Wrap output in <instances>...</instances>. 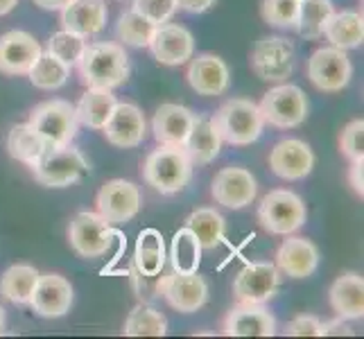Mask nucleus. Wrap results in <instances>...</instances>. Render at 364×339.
Here are the masks:
<instances>
[{"label":"nucleus","mask_w":364,"mask_h":339,"mask_svg":"<svg viewBox=\"0 0 364 339\" xmlns=\"http://www.w3.org/2000/svg\"><path fill=\"white\" fill-rule=\"evenodd\" d=\"M77 70L86 89L114 91L129 77V57L124 53V45L116 41L86 43L77 61Z\"/></svg>","instance_id":"f257e3e1"},{"label":"nucleus","mask_w":364,"mask_h":339,"mask_svg":"<svg viewBox=\"0 0 364 339\" xmlns=\"http://www.w3.org/2000/svg\"><path fill=\"white\" fill-rule=\"evenodd\" d=\"M193 177V161L183 145H159L143 163V179L161 195H177Z\"/></svg>","instance_id":"f03ea898"},{"label":"nucleus","mask_w":364,"mask_h":339,"mask_svg":"<svg viewBox=\"0 0 364 339\" xmlns=\"http://www.w3.org/2000/svg\"><path fill=\"white\" fill-rule=\"evenodd\" d=\"M213 124H215L222 143H229L233 147H245L256 143L262 129H265V120L260 116L258 104L247 97L227 99L215 111Z\"/></svg>","instance_id":"7ed1b4c3"},{"label":"nucleus","mask_w":364,"mask_h":339,"mask_svg":"<svg viewBox=\"0 0 364 339\" xmlns=\"http://www.w3.org/2000/svg\"><path fill=\"white\" fill-rule=\"evenodd\" d=\"M308 210L304 199L296 193L276 188L269 190L258 204V222L272 235H290L296 233L306 224Z\"/></svg>","instance_id":"20e7f679"},{"label":"nucleus","mask_w":364,"mask_h":339,"mask_svg":"<svg viewBox=\"0 0 364 339\" xmlns=\"http://www.w3.org/2000/svg\"><path fill=\"white\" fill-rule=\"evenodd\" d=\"M258 109L265 124L279 129H294L308 118V97L299 86L279 82V86L262 95Z\"/></svg>","instance_id":"39448f33"},{"label":"nucleus","mask_w":364,"mask_h":339,"mask_svg":"<svg viewBox=\"0 0 364 339\" xmlns=\"http://www.w3.org/2000/svg\"><path fill=\"white\" fill-rule=\"evenodd\" d=\"M296 48L285 36H262L251 50L249 64L262 82H285L294 72Z\"/></svg>","instance_id":"423d86ee"},{"label":"nucleus","mask_w":364,"mask_h":339,"mask_svg":"<svg viewBox=\"0 0 364 339\" xmlns=\"http://www.w3.org/2000/svg\"><path fill=\"white\" fill-rule=\"evenodd\" d=\"M89 172V161L77 147H55L32 168L34 179L46 188H68Z\"/></svg>","instance_id":"0eeeda50"},{"label":"nucleus","mask_w":364,"mask_h":339,"mask_svg":"<svg viewBox=\"0 0 364 339\" xmlns=\"http://www.w3.org/2000/svg\"><path fill=\"white\" fill-rule=\"evenodd\" d=\"M28 122L53 147L70 145L75 134H77V127H80L75 107L70 102H66V99H48V102L36 104L30 111Z\"/></svg>","instance_id":"6e6552de"},{"label":"nucleus","mask_w":364,"mask_h":339,"mask_svg":"<svg viewBox=\"0 0 364 339\" xmlns=\"http://www.w3.org/2000/svg\"><path fill=\"white\" fill-rule=\"evenodd\" d=\"M308 80L312 86L323 93H337L348 86L353 77V64L346 55V50L335 45L319 48L308 59Z\"/></svg>","instance_id":"1a4fd4ad"},{"label":"nucleus","mask_w":364,"mask_h":339,"mask_svg":"<svg viewBox=\"0 0 364 339\" xmlns=\"http://www.w3.org/2000/svg\"><path fill=\"white\" fill-rule=\"evenodd\" d=\"M281 271L274 262H247V265L235 274L233 281V296L237 303H254L265 306L279 292Z\"/></svg>","instance_id":"9d476101"},{"label":"nucleus","mask_w":364,"mask_h":339,"mask_svg":"<svg viewBox=\"0 0 364 339\" xmlns=\"http://www.w3.org/2000/svg\"><path fill=\"white\" fill-rule=\"evenodd\" d=\"M111 233H114L111 224L100 212L91 210L77 212L68 224V242L75 249V254L86 260L102 258L107 254Z\"/></svg>","instance_id":"9b49d317"},{"label":"nucleus","mask_w":364,"mask_h":339,"mask_svg":"<svg viewBox=\"0 0 364 339\" xmlns=\"http://www.w3.org/2000/svg\"><path fill=\"white\" fill-rule=\"evenodd\" d=\"M97 212L111 226L132 222L141 210V190L134 181L127 179H111L97 190L95 197Z\"/></svg>","instance_id":"f8f14e48"},{"label":"nucleus","mask_w":364,"mask_h":339,"mask_svg":"<svg viewBox=\"0 0 364 339\" xmlns=\"http://www.w3.org/2000/svg\"><path fill=\"white\" fill-rule=\"evenodd\" d=\"M159 296L166 298L168 306L181 312V315H193L199 308H204L208 301V283L197 271H172L168 276H161Z\"/></svg>","instance_id":"ddd939ff"},{"label":"nucleus","mask_w":364,"mask_h":339,"mask_svg":"<svg viewBox=\"0 0 364 339\" xmlns=\"http://www.w3.org/2000/svg\"><path fill=\"white\" fill-rule=\"evenodd\" d=\"M210 195L215 199V204L240 210L256 199L258 181L247 168H237V166L222 168L215 174V179H213Z\"/></svg>","instance_id":"4468645a"},{"label":"nucleus","mask_w":364,"mask_h":339,"mask_svg":"<svg viewBox=\"0 0 364 339\" xmlns=\"http://www.w3.org/2000/svg\"><path fill=\"white\" fill-rule=\"evenodd\" d=\"M269 168L279 179L299 181L306 179L315 168V154L301 138H283L272 147Z\"/></svg>","instance_id":"2eb2a0df"},{"label":"nucleus","mask_w":364,"mask_h":339,"mask_svg":"<svg viewBox=\"0 0 364 339\" xmlns=\"http://www.w3.org/2000/svg\"><path fill=\"white\" fill-rule=\"evenodd\" d=\"M30 306L39 317L59 319L73 308V285L61 274H39Z\"/></svg>","instance_id":"dca6fc26"},{"label":"nucleus","mask_w":364,"mask_h":339,"mask_svg":"<svg viewBox=\"0 0 364 339\" xmlns=\"http://www.w3.org/2000/svg\"><path fill=\"white\" fill-rule=\"evenodd\" d=\"M43 48L30 32L11 30L0 36V72L7 77L28 75Z\"/></svg>","instance_id":"f3484780"},{"label":"nucleus","mask_w":364,"mask_h":339,"mask_svg":"<svg viewBox=\"0 0 364 339\" xmlns=\"http://www.w3.org/2000/svg\"><path fill=\"white\" fill-rule=\"evenodd\" d=\"M154 59L163 66H183L195 55V39L181 25L161 23L156 25L152 41L147 45Z\"/></svg>","instance_id":"a211bd4d"},{"label":"nucleus","mask_w":364,"mask_h":339,"mask_svg":"<svg viewBox=\"0 0 364 339\" xmlns=\"http://www.w3.org/2000/svg\"><path fill=\"white\" fill-rule=\"evenodd\" d=\"M102 131L107 136V141L114 147H120V149L138 147L147 136L145 113L132 102H118Z\"/></svg>","instance_id":"6ab92c4d"},{"label":"nucleus","mask_w":364,"mask_h":339,"mask_svg":"<svg viewBox=\"0 0 364 339\" xmlns=\"http://www.w3.org/2000/svg\"><path fill=\"white\" fill-rule=\"evenodd\" d=\"M186 80L197 95L215 97V95H222L229 89L231 72H229V66L224 64L222 57L204 53V55L191 57Z\"/></svg>","instance_id":"aec40b11"},{"label":"nucleus","mask_w":364,"mask_h":339,"mask_svg":"<svg viewBox=\"0 0 364 339\" xmlns=\"http://www.w3.org/2000/svg\"><path fill=\"white\" fill-rule=\"evenodd\" d=\"M319 267V249L301 235H285L276 251V269L290 279H308Z\"/></svg>","instance_id":"412c9836"},{"label":"nucleus","mask_w":364,"mask_h":339,"mask_svg":"<svg viewBox=\"0 0 364 339\" xmlns=\"http://www.w3.org/2000/svg\"><path fill=\"white\" fill-rule=\"evenodd\" d=\"M222 330L229 337H272L276 333V319L265 306L237 303L227 312Z\"/></svg>","instance_id":"4be33fe9"},{"label":"nucleus","mask_w":364,"mask_h":339,"mask_svg":"<svg viewBox=\"0 0 364 339\" xmlns=\"http://www.w3.org/2000/svg\"><path fill=\"white\" fill-rule=\"evenodd\" d=\"M195 122V113L174 102L161 104L152 118V134L159 145H183L191 127Z\"/></svg>","instance_id":"5701e85b"},{"label":"nucleus","mask_w":364,"mask_h":339,"mask_svg":"<svg viewBox=\"0 0 364 339\" xmlns=\"http://www.w3.org/2000/svg\"><path fill=\"white\" fill-rule=\"evenodd\" d=\"M109 9L105 0H70L61 9V25L64 30L80 36H95L105 30Z\"/></svg>","instance_id":"b1692460"},{"label":"nucleus","mask_w":364,"mask_h":339,"mask_svg":"<svg viewBox=\"0 0 364 339\" xmlns=\"http://www.w3.org/2000/svg\"><path fill=\"white\" fill-rule=\"evenodd\" d=\"M331 308L342 319H362L364 315V281L355 271L337 276L328 290Z\"/></svg>","instance_id":"393cba45"},{"label":"nucleus","mask_w":364,"mask_h":339,"mask_svg":"<svg viewBox=\"0 0 364 339\" xmlns=\"http://www.w3.org/2000/svg\"><path fill=\"white\" fill-rule=\"evenodd\" d=\"M186 152L191 156L193 166H208L222 152V138L208 116H195L191 134L186 138Z\"/></svg>","instance_id":"a878e982"},{"label":"nucleus","mask_w":364,"mask_h":339,"mask_svg":"<svg viewBox=\"0 0 364 339\" xmlns=\"http://www.w3.org/2000/svg\"><path fill=\"white\" fill-rule=\"evenodd\" d=\"M50 149H55V147L50 145L30 122L11 127V131L7 136L9 156L14 161H18V163H23V166H28L30 170L50 152Z\"/></svg>","instance_id":"bb28decb"},{"label":"nucleus","mask_w":364,"mask_h":339,"mask_svg":"<svg viewBox=\"0 0 364 339\" xmlns=\"http://www.w3.org/2000/svg\"><path fill=\"white\" fill-rule=\"evenodd\" d=\"M323 36L331 45L340 50H353L360 48L364 41V18L360 11H333L323 28Z\"/></svg>","instance_id":"cd10ccee"},{"label":"nucleus","mask_w":364,"mask_h":339,"mask_svg":"<svg viewBox=\"0 0 364 339\" xmlns=\"http://www.w3.org/2000/svg\"><path fill=\"white\" fill-rule=\"evenodd\" d=\"M116 104H118V99L111 91H107V89H89L82 95L80 104L75 107L77 122L84 124V127H89V129L102 131L105 124L111 118V113H114Z\"/></svg>","instance_id":"c85d7f7f"},{"label":"nucleus","mask_w":364,"mask_h":339,"mask_svg":"<svg viewBox=\"0 0 364 339\" xmlns=\"http://www.w3.org/2000/svg\"><path fill=\"white\" fill-rule=\"evenodd\" d=\"M39 269L34 265H11L0 276V296L7 298L9 303L30 306V298L34 292V285L39 281Z\"/></svg>","instance_id":"c756f323"},{"label":"nucleus","mask_w":364,"mask_h":339,"mask_svg":"<svg viewBox=\"0 0 364 339\" xmlns=\"http://www.w3.org/2000/svg\"><path fill=\"white\" fill-rule=\"evenodd\" d=\"M166 242L163 235L156 229H143L138 233L136 251H134V267L147 274V276H159L166 267Z\"/></svg>","instance_id":"7c9ffc66"},{"label":"nucleus","mask_w":364,"mask_h":339,"mask_svg":"<svg viewBox=\"0 0 364 339\" xmlns=\"http://www.w3.org/2000/svg\"><path fill=\"white\" fill-rule=\"evenodd\" d=\"M186 226L195 233L202 249H215L220 242H224V233H227V220L208 206L193 210L186 220Z\"/></svg>","instance_id":"2f4dec72"},{"label":"nucleus","mask_w":364,"mask_h":339,"mask_svg":"<svg viewBox=\"0 0 364 339\" xmlns=\"http://www.w3.org/2000/svg\"><path fill=\"white\" fill-rule=\"evenodd\" d=\"M202 244L195 237V233L183 226L172 237V247H170V262H172V271L179 274H193L199 269V262H202Z\"/></svg>","instance_id":"473e14b6"},{"label":"nucleus","mask_w":364,"mask_h":339,"mask_svg":"<svg viewBox=\"0 0 364 339\" xmlns=\"http://www.w3.org/2000/svg\"><path fill=\"white\" fill-rule=\"evenodd\" d=\"M28 77L32 86L41 91H57L61 89L68 77H70V66H66L64 61L57 59L55 55H50L48 50L39 55V59L34 61V66L30 68Z\"/></svg>","instance_id":"72a5a7b5"},{"label":"nucleus","mask_w":364,"mask_h":339,"mask_svg":"<svg viewBox=\"0 0 364 339\" xmlns=\"http://www.w3.org/2000/svg\"><path fill=\"white\" fill-rule=\"evenodd\" d=\"M333 0H301L296 32L306 39H321L323 28L333 16Z\"/></svg>","instance_id":"f704fd0d"},{"label":"nucleus","mask_w":364,"mask_h":339,"mask_svg":"<svg viewBox=\"0 0 364 339\" xmlns=\"http://www.w3.org/2000/svg\"><path fill=\"white\" fill-rule=\"evenodd\" d=\"M122 333L127 337H163L168 333V319L149 303H138L124 321Z\"/></svg>","instance_id":"c9c22d12"},{"label":"nucleus","mask_w":364,"mask_h":339,"mask_svg":"<svg viewBox=\"0 0 364 339\" xmlns=\"http://www.w3.org/2000/svg\"><path fill=\"white\" fill-rule=\"evenodd\" d=\"M154 30H156V23H152L149 18L138 14V11L129 9L120 16L116 34L124 45L147 48L149 41H152V36H154Z\"/></svg>","instance_id":"e433bc0d"},{"label":"nucleus","mask_w":364,"mask_h":339,"mask_svg":"<svg viewBox=\"0 0 364 339\" xmlns=\"http://www.w3.org/2000/svg\"><path fill=\"white\" fill-rule=\"evenodd\" d=\"M84 48H86V36H80V34L68 32V30L55 32L48 39V45H46L48 53L55 55L57 59H61L66 66H77Z\"/></svg>","instance_id":"4c0bfd02"},{"label":"nucleus","mask_w":364,"mask_h":339,"mask_svg":"<svg viewBox=\"0 0 364 339\" xmlns=\"http://www.w3.org/2000/svg\"><path fill=\"white\" fill-rule=\"evenodd\" d=\"M301 0H262L260 14L262 21L281 30H296Z\"/></svg>","instance_id":"58836bf2"},{"label":"nucleus","mask_w":364,"mask_h":339,"mask_svg":"<svg viewBox=\"0 0 364 339\" xmlns=\"http://www.w3.org/2000/svg\"><path fill=\"white\" fill-rule=\"evenodd\" d=\"M340 149H342V154L350 163L364 161V120L362 118L350 120L346 127L342 129Z\"/></svg>","instance_id":"ea45409f"},{"label":"nucleus","mask_w":364,"mask_h":339,"mask_svg":"<svg viewBox=\"0 0 364 339\" xmlns=\"http://www.w3.org/2000/svg\"><path fill=\"white\" fill-rule=\"evenodd\" d=\"M132 9L138 11L141 16L149 18L152 23L161 25V23H168L174 16L177 0H134Z\"/></svg>","instance_id":"a19ab883"},{"label":"nucleus","mask_w":364,"mask_h":339,"mask_svg":"<svg viewBox=\"0 0 364 339\" xmlns=\"http://www.w3.org/2000/svg\"><path fill=\"white\" fill-rule=\"evenodd\" d=\"M129 281H132V290L136 294V298L141 303H149L159 296V285H161V274L159 276H147L141 274L134 265L129 267Z\"/></svg>","instance_id":"79ce46f5"},{"label":"nucleus","mask_w":364,"mask_h":339,"mask_svg":"<svg viewBox=\"0 0 364 339\" xmlns=\"http://www.w3.org/2000/svg\"><path fill=\"white\" fill-rule=\"evenodd\" d=\"M321 328H323V321H319L315 315H299L285 325V335H290V337H323Z\"/></svg>","instance_id":"37998d69"},{"label":"nucleus","mask_w":364,"mask_h":339,"mask_svg":"<svg viewBox=\"0 0 364 339\" xmlns=\"http://www.w3.org/2000/svg\"><path fill=\"white\" fill-rule=\"evenodd\" d=\"M124 249H127V237H124L120 231L114 229V233H111L109 249H107V254H111V258H109V262H107V267L102 269V274L114 271V267L118 265V262L122 260V256H124ZM107 254H105V256H107Z\"/></svg>","instance_id":"c03bdc74"},{"label":"nucleus","mask_w":364,"mask_h":339,"mask_svg":"<svg viewBox=\"0 0 364 339\" xmlns=\"http://www.w3.org/2000/svg\"><path fill=\"white\" fill-rule=\"evenodd\" d=\"M348 183L353 188V193L362 199L364 197V161L350 163L348 168Z\"/></svg>","instance_id":"a18cd8bd"},{"label":"nucleus","mask_w":364,"mask_h":339,"mask_svg":"<svg viewBox=\"0 0 364 339\" xmlns=\"http://www.w3.org/2000/svg\"><path fill=\"white\" fill-rule=\"evenodd\" d=\"M321 335H344V337H350V335H355V333H353V328H350L348 319L337 317V319H333L328 323H323Z\"/></svg>","instance_id":"49530a36"},{"label":"nucleus","mask_w":364,"mask_h":339,"mask_svg":"<svg viewBox=\"0 0 364 339\" xmlns=\"http://www.w3.org/2000/svg\"><path fill=\"white\" fill-rule=\"evenodd\" d=\"M213 5L215 0H177V9H183L188 14H204Z\"/></svg>","instance_id":"de8ad7c7"},{"label":"nucleus","mask_w":364,"mask_h":339,"mask_svg":"<svg viewBox=\"0 0 364 339\" xmlns=\"http://www.w3.org/2000/svg\"><path fill=\"white\" fill-rule=\"evenodd\" d=\"M70 0H34V5H39L41 9H48V11H61Z\"/></svg>","instance_id":"09e8293b"},{"label":"nucleus","mask_w":364,"mask_h":339,"mask_svg":"<svg viewBox=\"0 0 364 339\" xmlns=\"http://www.w3.org/2000/svg\"><path fill=\"white\" fill-rule=\"evenodd\" d=\"M18 5V0H0V16L9 14L11 9H14Z\"/></svg>","instance_id":"8fccbe9b"},{"label":"nucleus","mask_w":364,"mask_h":339,"mask_svg":"<svg viewBox=\"0 0 364 339\" xmlns=\"http://www.w3.org/2000/svg\"><path fill=\"white\" fill-rule=\"evenodd\" d=\"M5 330V310H3V306H0V333Z\"/></svg>","instance_id":"3c124183"}]
</instances>
